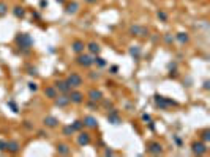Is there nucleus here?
<instances>
[{"label": "nucleus", "instance_id": "23", "mask_svg": "<svg viewBox=\"0 0 210 157\" xmlns=\"http://www.w3.org/2000/svg\"><path fill=\"white\" fill-rule=\"evenodd\" d=\"M73 132H74L73 126H65V127H63V135H71Z\"/></svg>", "mask_w": 210, "mask_h": 157}, {"label": "nucleus", "instance_id": "30", "mask_svg": "<svg viewBox=\"0 0 210 157\" xmlns=\"http://www.w3.org/2000/svg\"><path fill=\"white\" fill-rule=\"evenodd\" d=\"M158 18L163 19V21H166V19H168V16H166V13H163V11H160V13H158Z\"/></svg>", "mask_w": 210, "mask_h": 157}, {"label": "nucleus", "instance_id": "14", "mask_svg": "<svg viewBox=\"0 0 210 157\" xmlns=\"http://www.w3.org/2000/svg\"><path fill=\"white\" fill-rule=\"evenodd\" d=\"M84 126H87V127H92V129H95L96 126H98V121L95 120L93 116H85L84 118Z\"/></svg>", "mask_w": 210, "mask_h": 157}, {"label": "nucleus", "instance_id": "26", "mask_svg": "<svg viewBox=\"0 0 210 157\" xmlns=\"http://www.w3.org/2000/svg\"><path fill=\"white\" fill-rule=\"evenodd\" d=\"M130 32L133 33V35H139V33H141V27H137V25H133L131 29H130Z\"/></svg>", "mask_w": 210, "mask_h": 157}, {"label": "nucleus", "instance_id": "2", "mask_svg": "<svg viewBox=\"0 0 210 157\" xmlns=\"http://www.w3.org/2000/svg\"><path fill=\"white\" fill-rule=\"evenodd\" d=\"M18 44L21 47H30L32 44H33V39L29 36V35H25V33H21V35L18 36Z\"/></svg>", "mask_w": 210, "mask_h": 157}, {"label": "nucleus", "instance_id": "9", "mask_svg": "<svg viewBox=\"0 0 210 157\" xmlns=\"http://www.w3.org/2000/svg\"><path fill=\"white\" fill-rule=\"evenodd\" d=\"M193 153H194V154H199V156L206 154V153H207L206 145H204V143H194V145H193Z\"/></svg>", "mask_w": 210, "mask_h": 157}, {"label": "nucleus", "instance_id": "35", "mask_svg": "<svg viewBox=\"0 0 210 157\" xmlns=\"http://www.w3.org/2000/svg\"><path fill=\"white\" fill-rule=\"evenodd\" d=\"M85 2H88V3H95L96 0H85Z\"/></svg>", "mask_w": 210, "mask_h": 157}, {"label": "nucleus", "instance_id": "8", "mask_svg": "<svg viewBox=\"0 0 210 157\" xmlns=\"http://www.w3.org/2000/svg\"><path fill=\"white\" fill-rule=\"evenodd\" d=\"M148 153H152V154H161V151H163V148H161V145L160 143H157V142H153V143H148Z\"/></svg>", "mask_w": 210, "mask_h": 157}, {"label": "nucleus", "instance_id": "7", "mask_svg": "<svg viewBox=\"0 0 210 157\" xmlns=\"http://www.w3.org/2000/svg\"><path fill=\"white\" fill-rule=\"evenodd\" d=\"M101 98H103V94H101V91H99V90H90V91H88V99H90L92 102L101 101Z\"/></svg>", "mask_w": 210, "mask_h": 157}, {"label": "nucleus", "instance_id": "19", "mask_svg": "<svg viewBox=\"0 0 210 157\" xmlns=\"http://www.w3.org/2000/svg\"><path fill=\"white\" fill-rule=\"evenodd\" d=\"M77 10H79V3H77V2H71L68 7H66V13H76Z\"/></svg>", "mask_w": 210, "mask_h": 157}, {"label": "nucleus", "instance_id": "21", "mask_svg": "<svg viewBox=\"0 0 210 157\" xmlns=\"http://www.w3.org/2000/svg\"><path fill=\"white\" fill-rule=\"evenodd\" d=\"M57 149H59L60 154H70V148L66 146V145H59Z\"/></svg>", "mask_w": 210, "mask_h": 157}, {"label": "nucleus", "instance_id": "15", "mask_svg": "<svg viewBox=\"0 0 210 157\" xmlns=\"http://www.w3.org/2000/svg\"><path fill=\"white\" fill-rule=\"evenodd\" d=\"M44 124L49 126V127H55L59 124V121H57V118H54V116H46L44 118Z\"/></svg>", "mask_w": 210, "mask_h": 157}, {"label": "nucleus", "instance_id": "33", "mask_svg": "<svg viewBox=\"0 0 210 157\" xmlns=\"http://www.w3.org/2000/svg\"><path fill=\"white\" fill-rule=\"evenodd\" d=\"M164 39H166V43H172V41H174V38H171L169 35H168V36H166Z\"/></svg>", "mask_w": 210, "mask_h": 157}, {"label": "nucleus", "instance_id": "18", "mask_svg": "<svg viewBox=\"0 0 210 157\" xmlns=\"http://www.w3.org/2000/svg\"><path fill=\"white\" fill-rule=\"evenodd\" d=\"M88 50H90V52L92 54H99V52H101V47H99V44H96V43H90V44H88Z\"/></svg>", "mask_w": 210, "mask_h": 157}, {"label": "nucleus", "instance_id": "4", "mask_svg": "<svg viewBox=\"0 0 210 157\" xmlns=\"http://www.w3.org/2000/svg\"><path fill=\"white\" fill-rule=\"evenodd\" d=\"M155 101H157V104L160 105L161 109H168L169 105H177L175 101H171V99H164L163 96H155Z\"/></svg>", "mask_w": 210, "mask_h": 157}, {"label": "nucleus", "instance_id": "28", "mask_svg": "<svg viewBox=\"0 0 210 157\" xmlns=\"http://www.w3.org/2000/svg\"><path fill=\"white\" fill-rule=\"evenodd\" d=\"M202 138H204V142H209V140H210V131H209V129L202 132Z\"/></svg>", "mask_w": 210, "mask_h": 157}, {"label": "nucleus", "instance_id": "11", "mask_svg": "<svg viewBox=\"0 0 210 157\" xmlns=\"http://www.w3.org/2000/svg\"><path fill=\"white\" fill-rule=\"evenodd\" d=\"M68 104H70V98L66 96V94L55 98V105H57V107H65V105H68Z\"/></svg>", "mask_w": 210, "mask_h": 157}, {"label": "nucleus", "instance_id": "24", "mask_svg": "<svg viewBox=\"0 0 210 157\" xmlns=\"http://www.w3.org/2000/svg\"><path fill=\"white\" fill-rule=\"evenodd\" d=\"M177 39H179L180 43H186L188 41V35L186 33H179V35H177Z\"/></svg>", "mask_w": 210, "mask_h": 157}, {"label": "nucleus", "instance_id": "29", "mask_svg": "<svg viewBox=\"0 0 210 157\" xmlns=\"http://www.w3.org/2000/svg\"><path fill=\"white\" fill-rule=\"evenodd\" d=\"M93 63H98V66H106V61H104L103 58H95V60H93Z\"/></svg>", "mask_w": 210, "mask_h": 157}, {"label": "nucleus", "instance_id": "22", "mask_svg": "<svg viewBox=\"0 0 210 157\" xmlns=\"http://www.w3.org/2000/svg\"><path fill=\"white\" fill-rule=\"evenodd\" d=\"M8 13V5L5 2H0V16H5Z\"/></svg>", "mask_w": 210, "mask_h": 157}, {"label": "nucleus", "instance_id": "17", "mask_svg": "<svg viewBox=\"0 0 210 157\" xmlns=\"http://www.w3.org/2000/svg\"><path fill=\"white\" fill-rule=\"evenodd\" d=\"M7 149L11 153H18L19 151V143L18 142H7Z\"/></svg>", "mask_w": 210, "mask_h": 157}, {"label": "nucleus", "instance_id": "10", "mask_svg": "<svg viewBox=\"0 0 210 157\" xmlns=\"http://www.w3.org/2000/svg\"><path fill=\"white\" fill-rule=\"evenodd\" d=\"M71 47H73V50L76 54H82L84 49H85V44L82 41H79V39H76V41H73V44H71Z\"/></svg>", "mask_w": 210, "mask_h": 157}, {"label": "nucleus", "instance_id": "1", "mask_svg": "<svg viewBox=\"0 0 210 157\" xmlns=\"http://www.w3.org/2000/svg\"><path fill=\"white\" fill-rule=\"evenodd\" d=\"M66 83H68L71 88H79L82 85V77L79 74H76V72H73V74H70L66 77Z\"/></svg>", "mask_w": 210, "mask_h": 157}, {"label": "nucleus", "instance_id": "13", "mask_svg": "<svg viewBox=\"0 0 210 157\" xmlns=\"http://www.w3.org/2000/svg\"><path fill=\"white\" fill-rule=\"evenodd\" d=\"M44 96L49 98V99L57 98V90H55V87H46V90H44Z\"/></svg>", "mask_w": 210, "mask_h": 157}, {"label": "nucleus", "instance_id": "5", "mask_svg": "<svg viewBox=\"0 0 210 157\" xmlns=\"http://www.w3.org/2000/svg\"><path fill=\"white\" fill-rule=\"evenodd\" d=\"M70 102H74V104H81L82 101H84V94L79 93V91H71L70 94Z\"/></svg>", "mask_w": 210, "mask_h": 157}, {"label": "nucleus", "instance_id": "25", "mask_svg": "<svg viewBox=\"0 0 210 157\" xmlns=\"http://www.w3.org/2000/svg\"><path fill=\"white\" fill-rule=\"evenodd\" d=\"M82 126H84V121H74L73 129L74 131H79V129H82Z\"/></svg>", "mask_w": 210, "mask_h": 157}, {"label": "nucleus", "instance_id": "6", "mask_svg": "<svg viewBox=\"0 0 210 157\" xmlns=\"http://www.w3.org/2000/svg\"><path fill=\"white\" fill-rule=\"evenodd\" d=\"M77 143H79L81 146H85V145H88V143H90V134L81 132L79 137H77Z\"/></svg>", "mask_w": 210, "mask_h": 157}, {"label": "nucleus", "instance_id": "20", "mask_svg": "<svg viewBox=\"0 0 210 157\" xmlns=\"http://www.w3.org/2000/svg\"><path fill=\"white\" fill-rule=\"evenodd\" d=\"M13 13H14V16H16V18H24V14H25V10L22 8V7H14Z\"/></svg>", "mask_w": 210, "mask_h": 157}, {"label": "nucleus", "instance_id": "31", "mask_svg": "<svg viewBox=\"0 0 210 157\" xmlns=\"http://www.w3.org/2000/svg\"><path fill=\"white\" fill-rule=\"evenodd\" d=\"M29 88L32 90V91H36V88H38V87H36V83H33V82H32V83H29Z\"/></svg>", "mask_w": 210, "mask_h": 157}, {"label": "nucleus", "instance_id": "3", "mask_svg": "<svg viewBox=\"0 0 210 157\" xmlns=\"http://www.w3.org/2000/svg\"><path fill=\"white\" fill-rule=\"evenodd\" d=\"M77 63L81 66H84V68H88V66L93 65V58L90 55H84V54H79V57H77Z\"/></svg>", "mask_w": 210, "mask_h": 157}, {"label": "nucleus", "instance_id": "34", "mask_svg": "<svg viewBox=\"0 0 210 157\" xmlns=\"http://www.w3.org/2000/svg\"><path fill=\"white\" fill-rule=\"evenodd\" d=\"M142 120L144 121H150V116H148V115H142Z\"/></svg>", "mask_w": 210, "mask_h": 157}, {"label": "nucleus", "instance_id": "27", "mask_svg": "<svg viewBox=\"0 0 210 157\" xmlns=\"http://www.w3.org/2000/svg\"><path fill=\"white\" fill-rule=\"evenodd\" d=\"M130 54H131V55H133V57H134V58H137V57H139V47L136 46L134 49H131V50H130Z\"/></svg>", "mask_w": 210, "mask_h": 157}, {"label": "nucleus", "instance_id": "32", "mask_svg": "<svg viewBox=\"0 0 210 157\" xmlns=\"http://www.w3.org/2000/svg\"><path fill=\"white\" fill-rule=\"evenodd\" d=\"M7 149V142H0V151H5Z\"/></svg>", "mask_w": 210, "mask_h": 157}, {"label": "nucleus", "instance_id": "16", "mask_svg": "<svg viewBox=\"0 0 210 157\" xmlns=\"http://www.w3.org/2000/svg\"><path fill=\"white\" fill-rule=\"evenodd\" d=\"M108 121L111 123V124H115V126L120 124V118H119V115L115 113V112H112L111 115H108Z\"/></svg>", "mask_w": 210, "mask_h": 157}, {"label": "nucleus", "instance_id": "12", "mask_svg": "<svg viewBox=\"0 0 210 157\" xmlns=\"http://www.w3.org/2000/svg\"><path fill=\"white\" fill-rule=\"evenodd\" d=\"M55 90H59V91H62V93H68L71 90V87L66 83V80L65 82H55Z\"/></svg>", "mask_w": 210, "mask_h": 157}]
</instances>
